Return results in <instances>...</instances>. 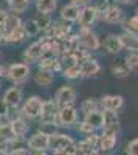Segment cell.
Segmentation results:
<instances>
[{"label":"cell","instance_id":"6da1fadb","mask_svg":"<svg viewBox=\"0 0 138 155\" xmlns=\"http://www.w3.org/2000/svg\"><path fill=\"white\" fill-rule=\"evenodd\" d=\"M30 73H31V68L28 64H23V62H19V64H12L6 68V78L14 82V84H22L25 82L30 78Z\"/></svg>","mask_w":138,"mask_h":155},{"label":"cell","instance_id":"7a4b0ae2","mask_svg":"<svg viewBox=\"0 0 138 155\" xmlns=\"http://www.w3.org/2000/svg\"><path fill=\"white\" fill-rule=\"evenodd\" d=\"M99 9L96 6H84V8H79V14H78V25H79V30L81 28H92L93 23L96 22V19L99 17Z\"/></svg>","mask_w":138,"mask_h":155},{"label":"cell","instance_id":"3957f363","mask_svg":"<svg viewBox=\"0 0 138 155\" xmlns=\"http://www.w3.org/2000/svg\"><path fill=\"white\" fill-rule=\"evenodd\" d=\"M78 39H79L81 48H84L87 51H96L99 47H101L98 34L95 31H92V28H81L79 34H78Z\"/></svg>","mask_w":138,"mask_h":155},{"label":"cell","instance_id":"277c9868","mask_svg":"<svg viewBox=\"0 0 138 155\" xmlns=\"http://www.w3.org/2000/svg\"><path fill=\"white\" fill-rule=\"evenodd\" d=\"M73 144H74L73 138L64 134H53L48 138V149H51L54 152H65L71 149Z\"/></svg>","mask_w":138,"mask_h":155},{"label":"cell","instance_id":"5b68a950","mask_svg":"<svg viewBox=\"0 0 138 155\" xmlns=\"http://www.w3.org/2000/svg\"><path fill=\"white\" fill-rule=\"evenodd\" d=\"M42 104H44V101L39 96H30L27 101L23 102V107H22L23 116H27V118H30V120L41 118Z\"/></svg>","mask_w":138,"mask_h":155},{"label":"cell","instance_id":"8992f818","mask_svg":"<svg viewBox=\"0 0 138 155\" xmlns=\"http://www.w3.org/2000/svg\"><path fill=\"white\" fill-rule=\"evenodd\" d=\"M78 92L73 85H62L58 92H56V98L54 101L58 102L59 107H65V106H73L76 101Z\"/></svg>","mask_w":138,"mask_h":155},{"label":"cell","instance_id":"52a82bcc","mask_svg":"<svg viewBox=\"0 0 138 155\" xmlns=\"http://www.w3.org/2000/svg\"><path fill=\"white\" fill-rule=\"evenodd\" d=\"M78 121V110L73 106H65V107H59L58 112V118H56V126L62 127H70Z\"/></svg>","mask_w":138,"mask_h":155},{"label":"cell","instance_id":"ba28073f","mask_svg":"<svg viewBox=\"0 0 138 155\" xmlns=\"http://www.w3.org/2000/svg\"><path fill=\"white\" fill-rule=\"evenodd\" d=\"M59 106L54 99L44 101L42 104V113H41V123L42 124H56Z\"/></svg>","mask_w":138,"mask_h":155},{"label":"cell","instance_id":"9c48e42d","mask_svg":"<svg viewBox=\"0 0 138 155\" xmlns=\"http://www.w3.org/2000/svg\"><path fill=\"white\" fill-rule=\"evenodd\" d=\"M101 19L106 23H110V25L123 23L124 22V11L120 6H117V5H107L101 11Z\"/></svg>","mask_w":138,"mask_h":155},{"label":"cell","instance_id":"30bf717a","mask_svg":"<svg viewBox=\"0 0 138 155\" xmlns=\"http://www.w3.org/2000/svg\"><path fill=\"white\" fill-rule=\"evenodd\" d=\"M45 31H47V37H51V39H56V41L64 42L67 37H70L71 28H70V25H67V22H65V23H54Z\"/></svg>","mask_w":138,"mask_h":155},{"label":"cell","instance_id":"8fae6325","mask_svg":"<svg viewBox=\"0 0 138 155\" xmlns=\"http://www.w3.org/2000/svg\"><path fill=\"white\" fill-rule=\"evenodd\" d=\"M99 102H101L103 110L118 112L124 106V98L121 95H104Z\"/></svg>","mask_w":138,"mask_h":155},{"label":"cell","instance_id":"7c38bea8","mask_svg":"<svg viewBox=\"0 0 138 155\" xmlns=\"http://www.w3.org/2000/svg\"><path fill=\"white\" fill-rule=\"evenodd\" d=\"M48 138H50V135H47L44 132H37L27 141V146L30 150H47L48 149Z\"/></svg>","mask_w":138,"mask_h":155},{"label":"cell","instance_id":"4fadbf2b","mask_svg":"<svg viewBox=\"0 0 138 155\" xmlns=\"http://www.w3.org/2000/svg\"><path fill=\"white\" fill-rule=\"evenodd\" d=\"M79 67H81V76L82 78H95L101 73V65L98 64V61H95L92 58L81 62Z\"/></svg>","mask_w":138,"mask_h":155},{"label":"cell","instance_id":"5bb4252c","mask_svg":"<svg viewBox=\"0 0 138 155\" xmlns=\"http://www.w3.org/2000/svg\"><path fill=\"white\" fill-rule=\"evenodd\" d=\"M27 33H25V28H23V23L20 27L11 30V31H6L5 36H3V42L8 44V45H17L20 42H23L25 39H27Z\"/></svg>","mask_w":138,"mask_h":155},{"label":"cell","instance_id":"9a60e30c","mask_svg":"<svg viewBox=\"0 0 138 155\" xmlns=\"http://www.w3.org/2000/svg\"><path fill=\"white\" fill-rule=\"evenodd\" d=\"M44 56V47H42V41H37L34 44H31L27 50L23 51V59L25 62H33V61H39Z\"/></svg>","mask_w":138,"mask_h":155},{"label":"cell","instance_id":"2e32d148","mask_svg":"<svg viewBox=\"0 0 138 155\" xmlns=\"http://www.w3.org/2000/svg\"><path fill=\"white\" fill-rule=\"evenodd\" d=\"M22 96H23V93H22V90L19 87H9L3 95V101L9 107H19L20 101H22Z\"/></svg>","mask_w":138,"mask_h":155},{"label":"cell","instance_id":"e0dca14e","mask_svg":"<svg viewBox=\"0 0 138 155\" xmlns=\"http://www.w3.org/2000/svg\"><path fill=\"white\" fill-rule=\"evenodd\" d=\"M120 41H121L123 48L127 50L129 53H132V51H138V36H136V34H132V33H126V31H124V33L120 36Z\"/></svg>","mask_w":138,"mask_h":155},{"label":"cell","instance_id":"ac0fdd59","mask_svg":"<svg viewBox=\"0 0 138 155\" xmlns=\"http://www.w3.org/2000/svg\"><path fill=\"white\" fill-rule=\"evenodd\" d=\"M104 48L109 54H117L123 50V45H121V41H120V36L117 34H109L104 41Z\"/></svg>","mask_w":138,"mask_h":155},{"label":"cell","instance_id":"d6986e66","mask_svg":"<svg viewBox=\"0 0 138 155\" xmlns=\"http://www.w3.org/2000/svg\"><path fill=\"white\" fill-rule=\"evenodd\" d=\"M78 14H79V8L74 6L73 3L62 6V9H61V19L64 22H76Z\"/></svg>","mask_w":138,"mask_h":155},{"label":"cell","instance_id":"ffe728a7","mask_svg":"<svg viewBox=\"0 0 138 155\" xmlns=\"http://www.w3.org/2000/svg\"><path fill=\"white\" fill-rule=\"evenodd\" d=\"M34 81L37 85L41 87H48L51 85L53 81H54V76H53V71H48V70H39L36 74H34Z\"/></svg>","mask_w":138,"mask_h":155},{"label":"cell","instance_id":"44dd1931","mask_svg":"<svg viewBox=\"0 0 138 155\" xmlns=\"http://www.w3.org/2000/svg\"><path fill=\"white\" fill-rule=\"evenodd\" d=\"M112 74L115 78H120V79H124L130 74V68L127 67L126 61H118L112 65Z\"/></svg>","mask_w":138,"mask_h":155},{"label":"cell","instance_id":"7402d4cb","mask_svg":"<svg viewBox=\"0 0 138 155\" xmlns=\"http://www.w3.org/2000/svg\"><path fill=\"white\" fill-rule=\"evenodd\" d=\"M9 123H11L12 132H14L16 137H25V135H27V132H28V124H27V121H25L22 116H19V118L12 120V121H9Z\"/></svg>","mask_w":138,"mask_h":155},{"label":"cell","instance_id":"603a6c76","mask_svg":"<svg viewBox=\"0 0 138 155\" xmlns=\"http://www.w3.org/2000/svg\"><path fill=\"white\" fill-rule=\"evenodd\" d=\"M58 8V0H36V9L37 12L50 14Z\"/></svg>","mask_w":138,"mask_h":155},{"label":"cell","instance_id":"cb8c5ba5","mask_svg":"<svg viewBox=\"0 0 138 155\" xmlns=\"http://www.w3.org/2000/svg\"><path fill=\"white\" fill-rule=\"evenodd\" d=\"M84 121L93 126L95 129H101L103 127V112L93 110L90 113H87V115H84Z\"/></svg>","mask_w":138,"mask_h":155},{"label":"cell","instance_id":"d4e9b609","mask_svg":"<svg viewBox=\"0 0 138 155\" xmlns=\"http://www.w3.org/2000/svg\"><path fill=\"white\" fill-rule=\"evenodd\" d=\"M14 132H12V127H11V123L6 121L0 126V144H8L9 141L14 138Z\"/></svg>","mask_w":138,"mask_h":155},{"label":"cell","instance_id":"484cf974","mask_svg":"<svg viewBox=\"0 0 138 155\" xmlns=\"http://www.w3.org/2000/svg\"><path fill=\"white\" fill-rule=\"evenodd\" d=\"M115 146H117V137L107 135V134H103L101 137H99V147H101L104 152L113 150Z\"/></svg>","mask_w":138,"mask_h":155},{"label":"cell","instance_id":"4316f807","mask_svg":"<svg viewBox=\"0 0 138 155\" xmlns=\"http://www.w3.org/2000/svg\"><path fill=\"white\" fill-rule=\"evenodd\" d=\"M31 3V0H8L9 9L14 12V14H20V12H25L28 9Z\"/></svg>","mask_w":138,"mask_h":155},{"label":"cell","instance_id":"83f0119b","mask_svg":"<svg viewBox=\"0 0 138 155\" xmlns=\"http://www.w3.org/2000/svg\"><path fill=\"white\" fill-rule=\"evenodd\" d=\"M34 22L37 23L39 30H44V31L51 27V17H50V14H44V12H39L34 17Z\"/></svg>","mask_w":138,"mask_h":155},{"label":"cell","instance_id":"f1b7e54d","mask_svg":"<svg viewBox=\"0 0 138 155\" xmlns=\"http://www.w3.org/2000/svg\"><path fill=\"white\" fill-rule=\"evenodd\" d=\"M112 124H120L117 112L103 110V127L104 126H112Z\"/></svg>","mask_w":138,"mask_h":155},{"label":"cell","instance_id":"f546056e","mask_svg":"<svg viewBox=\"0 0 138 155\" xmlns=\"http://www.w3.org/2000/svg\"><path fill=\"white\" fill-rule=\"evenodd\" d=\"M123 23H124L123 27H124V31H126V33H132V34L138 36V17L136 16H133V17H130L127 20H124Z\"/></svg>","mask_w":138,"mask_h":155},{"label":"cell","instance_id":"4dcf8cb0","mask_svg":"<svg viewBox=\"0 0 138 155\" xmlns=\"http://www.w3.org/2000/svg\"><path fill=\"white\" fill-rule=\"evenodd\" d=\"M20 25H22V20H20V17L17 14H8V19L5 22V33L20 27Z\"/></svg>","mask_w":138,"mask_h":155},{"label":"cell","instance_id":"1f68e13d","mask_svg":"<svg viewBox=\"0 0 138 155\" xmlns=\"http://www.w3.org/2000/svg\"><path fill=\"white\" fill-rule=\"evenodd\" d=\"M93 110H98V102H96L93 98H89V99H85V101L81 102V112H82L84 115L90 113V112H93Z\"/></svg>","mask_w":138,"mask_h":155},{"label":"cell","instance_id":"d6a6232c","mask_svg":"<svg viewBox=\"0 0 138 155\" xmlns=\"http://www.w3.org/2000/svg\"><path fill=\"white\" fill-rule=\"evenodd\" d=\"M62 71H64V78H67V79H78V78H82L79 64L78 65H73V67H68V68H64Z\"/></svg>","mask_w":138,"mask_h":155},{"label":"cell","instance_id":"836d02e7","mask_svg":"<svg viewBox=\"0 0 138 155\" xmlns=\"http://www.w3.org/2000/svg\"><path fill=\"white\" fill-rule=\"evenodd\" d=\"M126 64L130 68V71H138V51H132V53H127L126 56Z\"/></svg>","mask_w":138,"mask_h":155},{"label":"cell","instance_id":"e575fe53","mask_svg":"<svg viewBox=\"0 0 138 155\" xmlns=\"http://www.w3.org/2000/svg\"><path fill=\"white\" fill-rule=\"evenodd\" d=\"M23 28H25V33H27V36H30V37L36 36L37 33L41 31V30H39V27H37V23L34 22V19L25 22V23H23Z\"/></svg>","mask_w":138,"mask_h":155},{"label":"cell","instance_id":"d590c367","mask_svg":"<svg viewBox=\"0 0 138 155\" xmlns=\"http://www.w3.org/2000/svg\"><path fill=\"white\" fill-rule=\"evenodd\" d=\"M126 153L127 155H138V138L129 141V144L126 146Z\"/></svg>","mask_w":138,"mask_h":155},{"label":"cell","instance_id":"8d00e7d4","mask_svg":"<svg viewBox=\"0 0 138 155\" xmlns=\"http://www.w3.org/2000/svg\"><path fill=\"white\" fill-rule=\"evenodd\" d=\"M95 130H96V129H95L93 126H90L89 123H85V121L79 123V132H82V134H87V135H92Z\"/></svg>","mask_w":138,"mask_h":155},{"label":"cell","instance_id":"74e56055","mask_svg":"<svg viewBox=\"0 0 138 155\" xmlns=\"http://www.w3.org/2000/svg\"><path fill=\"white\" fill-rule=\"evenodd\" d=\"M8 110H9V106L6 104V102L3 101V98H2V99H0V116H3V118H6Z\"/></svg>","mask_w":138,"mask_h":155},{"label":"cell","instance_id":"f35d334b","mask_svg":"<svg viewBox=\"0 0 138 155\" xmlns=\"http://www.w3.org/2000/svg\"><path fill=\"white\" fill-rule=\"evenodd\" d=\"M8 14H9L8 11H5V9L0 8V28H3V30H5V22H6V19H8Z\"/></svg>","mask_w":138,"mask_h":155},{"label":"cell","instance_id":"ab89813d","mask_svg":"<svg viewBox=\"0 0 138 155\" xmlns=\"http://www.w3.org/2000/svg\"><path fill=\"white\" fill-rule=\"evenodd\" d=\"M71 3L78 8H84V6H89L92 3V0H71Z\"/></svg>","mask_w":138,"mask_h":155},{"label":"cell","instance_id":"60d3db41","mask_svg":"<svg viewBox=\"0 0 138 155\" xmlns=\"http://www.w3.org/2000/svg\"><path fill=\"white\" fill-rule=\"evenodd\" d=\"M9 155H28V150L22 147V149H14V150H11Z\"/></svg>","mask_w":138,"mask_h":155},{"label":"cell","instance_id":"b9f144b4","mask_svg":"<svg viewBox=\"0 0 138 155\" xmlns=\"http://www.w3.org/2000/svg\"><path fill=\"white\" fill-rule=\"evenodd\" d=\"M113 2L121 3V5H132V3H135V2H136V0H113Z\"/></svg>","mask_w":138,"mask_h":155},{"label":"cell","instance_id":"7bdbcfd3","mask_svg":"<svg viewBox=\"0 0 138 155\" xmlns=\"http://www.w3.org/2000/svg\"><path fill=\"white\" fill-rule=\"evenodd\" d=\"M6 76V68L2 65V64H0V79H2V78H5Z\"/></svg>","mask_w":138,"mask_h":155},{"label":"cell","instance_id":"ee69618b","mask_svg":"<svg viewBox=\"0 0 138 155\" xmlns=\"http://www.w3.org/2000/svg\"><path fill=\"white\" fill-rule=\"evenodd\" d=\"M31 155H47L45 150H31Z\"/></svg>","mask_w":138,"mask_h":155},{"label":"cell","instance_id":"f6af8a7d","mask_svg":"<svg viewBox=\"0 0 138 155\" xmlns=\"http://www.w3.org/2000/svg\"><path fill=\"white\" fill-rule=\"evenodd\" d=\"M3 36H5V30L0 28V42H3Z\"/></svg>","mask_w":138,"mask_h":155},{"label":"cell","instance_id":"bcb514c9","mask_svg":"<svg viewBox=\"0 0 138 155\" xmlns=\"http://www.w3.org/2000/svg\"><path fill=\"white\" fill-rule=\"evenodd\" d=\"M0 155H9V152L6 149H0Z\"/></svg>","mask_w":138,"mask_h":155},{"label":"cell","instance_id":"7dc6e473","mask_svg":"<svg viewBox=\"0 0 138 155\" xmlns=\"http://www.w3.org/2000/svg\"><path fill=\"white\" fill-rule=\"evenodd\" d=\"M3 123H5V121H3V116H0V126H2Z\"/></svg>","mask_w":138,"mask_h":155},{"label":"cell","instance_id":"c3c4849f","mask_svg":"<svg viewBox=\"0 0 138 155\" xmlns=\"http://www.w3.org/2000/svg\"><path fill=\"white\" fill-rule=\"evenodd\" d=\"M104 2H106V3H110V2H113V0H104Z\"/></svg>","mask_w":138,"mask_h":155},{"label":"cell","instance_id":"681fc988","mask_svg":"<svg viewBox=\"0 0 138 155\" xmlns=\"http://www.w3.org/2000/svg\"><path fill=\"white\" fill-rule=\"evenodd\" d=\"M135 16H136V17H138V9H136V14H135Z\"/></svg>","mask_w":138,"mask_h":155},{"label":"cell","instance_id":"f907efd6","mask_svg":"<svg viewBox=\"0 0 138 155\" xmlns=\"http://www.w3.org/2000/svg\"><path fill=\"white\" fill-rule=\"evenodd\" d=\"M0 56H2V53H0Z\"/></svg>","mask_w":138,"mask_h":155},{"label":"cell","instance_id":"816d5d0a","mask_svg":"<svg viewBox=\"0 0 138 155\" xmlns=\"http://www.w3.org/2000/svg\"><path fill=\"white\" fill-rule=\"evenodd\" d=\"M6 2H8V0H6Z\"/></svg>","mask_w":138,"mask_h":155}]
</instances>
